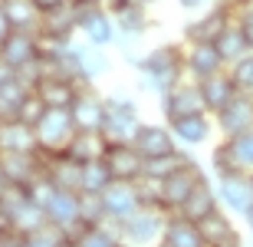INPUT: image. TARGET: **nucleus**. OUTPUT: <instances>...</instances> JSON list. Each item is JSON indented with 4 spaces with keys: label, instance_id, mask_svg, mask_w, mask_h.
<instances>
[{
    "label": "nucleus",
    "instance_id": "nucleus-1",
    "mask_svg": "<svg viewBox=\"0 0 253 247\" xmlns=\"http://www.w3.org/2000/svg\"><path fill=\"white\" fill-rule=\"evenodd\" d=\"M184 79H188V69H184V47L181 43L151 47L138 63V93H151L161 99Z\"/></svg>",
    "mask_w": 253,
    "mask_h": 247
},
{
    "label": "nucleus",
    "instance_id": "nucleus-2",
    "mask_svg": "<svg viewBox=\"0 0 253 247\" xmlns=\"http://www.w3.org/2000/svg\"><path fill=\"white\" fill-rule=\"evenodd\" d=\"M33 132H37V145L43 155H59L69 148V142L76 139V122L69 109H46V115L33 125Z\"/></svg>",
    "mask_w": 253,
    "mask_h": 247
},
{
    "label": "nucleus",
    "instance_id": "nucleus-3",
    "mask_svg": "<svg viewBox=\"0 0 253 247\" xmlns=\"http://www.w3.org/2000/svg\"><path fill=\"white\" fill-rule=\"evenodd\" d=\"M165 221H168V214L158 211V208L135 211L128 221L119 224L122 244H131V247H158L161 238H165Z\"/></svg>",
    "mask_w": 253,
    "mask_h": 247
},
{
    "label": "nucleus",
    "instance_id": "nucleus-4",
    "mask_svg": "<svg viewBox=\"0 0 253 247\" xmlns=\"http://www.w3.org/2000/svg\"><path fill=\"white\" fill-rule=\"evenodd\" d=\"M204 178H207V175H204V168L197 165V158L188 162L184 168H178L174 175H168V178L161 181V211H165V214H174V211L188 201V195Z\"/></svg>",
    "mask_w": 253,
    "mask_h": 247
},
{
    "label": "nucleus",
    "instance_id": "nucleus-5",
    "mask_svg": "<svg viewBox=\"0 0 253 247\" xmlns=\"http://www.w3.org/2000/svg\"><path fill=\"white\" fill-rule=\"evenodd\" d=\"M102 204H105V218L109 224H122L128 221L135 211H141V191H138V181H112L109 188L102 191Z\"/></svg>",
    "mask_w": 253,
    "mask_h": 247
},
{
    "label": "nucleus",
    "instance_id": "nucleus-6",
    "mask_svg": "<svg viewBox=\"0 0 253 247\" xmlns=\"http://www.w3.org/2000/svg\"><path fill=\"white\" fill-rule=\"evenodd\" d=\"M76 23H79V33L85 37V43H92V47H112L119 37L109 7H76Z\"/></svg>",
    "mask_w": 253,
    "mask_h": 247
},
{
    "label": "nucleus",
    "instance_id": "nucleus-7",
    "mask_svg": "<svg viewBox=\"0 0 253 247\" xmlns=\"http://www.w3.org/2000/svg\"><path fill=\"white\" fill-rule=\"evenodd\" d=\"M230 23H234V10L224 7V3H217V7L204 10L201 17L184 23V43H217L220 33H224Z\"/></svg>",
    "mask_w": 253,
    "mask_h": 247
},
{
    "label": "nucleus",
    "instance_id": "nucleus-8",
    "mask_svg": "<svg viewBox=\"0 0 253 247\" xmlns=\"http://www.w3.org/2000/svg\"><path fill=\"white\" fill-rule=\"evenodd\" d=\"M158 109H161V115H165V122H174V119H184V115L207 112L204 99H201V89H197L194 79H184V83L174 86L171 93H165L158 99ZM207 115H211V112H207Z\"/></svg>",
    "mask_w": 253,
    "mask_h": 247
},
{
    "label": "nucleus",
    "instance_id": "nucleus-9",
    "mask_svg": "<svg viewBox=\"0 0 253 247\" xmlns=\"http://www.w3.org/2000/svg\"><path fill=\"white\" fill-rule=\"evenodd\" d=\"M69 115L79 132H102L105 122V96L95 93V86H83L76 102L69 105Z\"/></svg>",
    "mask_w": 253,
    "mask_h": 247
},
{
    "label": "nucleus",
    "instance_id": "nucleus-10",
    "mask_svg": "<svg viewBox=\"0 0 253 247\" xmlns=\"http://www.w3.org/2000/svg\"><path fill=\"white\" fill-rule=\"evenodd\" d=\"M214 125H217V132H220V139H234V135H240V132H250L253 129V96L237 93L234 99L214 115Z\"/></svg>",
    "mask_w": 253,
    "mask_h": 247
},
{
    "label": "nucleus",
    "instance_id": "nucleus-11",
    "mask_svg": "<svg viewBox=\"0 0 253 247\" xmlns=\"http://www.w3.org/2000/svg\"><path fill=\"white\" fill-rule=\"evenodd\" d=\"M217 198H220V208L234 218H244L253 204V185L250 175H227V178H214Z\"/></svg>",
    "mask_w": 253,
    "mask_h": 247
},
{
    "label": "nucleus",
    "instance_id": "nucleus-12",
    "mask_svg": "<svg viewBox=\"0 0 253 247\" xmlns=\"http://www.w3.org/2000/svg\"><path fill=\"white\" fill-rule=\"evenodd\" d=\"M141 125H145L141 109H112V105H105L102 139L109 145H131Z\"/></svg>",
    "mask_w": 253,
    "mask_h": 247
},
{
    "label": "nucleus",
    "instance_id": "nucleus-13",
    "mask_svg": "<svg viewBox=\"0 0 253 247\" xmlns=\"http://www.w3.org/2000/svg\"><path fill=\"white\" fill-rule=\"evenodd\" d=\"M184 69H188V79L201 83L207 76H217L224 73L227 63L220 56L217 43H184Z\"/></svg>",
    "mask_w": 253,
    "mask_h": 247
},
{
    "label": "nucleus",
    "instance_id": "nucleus-14",
    "mask_svg": "<svg viewBox=\"0 0 253 247\" xmlns=\"http://www.w3.org/2000/svg\"><path fill=\"white\" fill-rule=\"evenodd\" d=\"M131 145L141 152V158H145V162H151V158H165V155H171V152H178V148H181L168 122H165V125L145 122L138 129V135H135V142H131Z\"/></svg>",
    "mask_w": 253,
    "mask_h": 247
},
{
    "label": "nucleus",
    "instance_id": "nucleus-15",
    "mask_svg": "<svg viewBox=\"0 0 253 247\" xmlns=\"http://www.w3.org/2000/svg\"><path fill=\"white\" fill-rule=\"evenodd\" d=\"M40 59V47H37V33H23V30H10L3 43H0V63H7L13 73L27 69L30 63Z\"/></svg>",
    "mask_w": 253,
    "mask_h": 247
},
{
    "label": "nucleus",
    "instance_id": "nucleus-16",
    "mask_svg": "<svg viewBox=\"0 0 253 247\" xmlns=\"http://www.w3.org/2000/svg\"><path fill=\"white\" fill-rule=\"evenodd\" d=\"M43 211H46V224L59 228L63 234H69V231H76L83 224V221H79V191L56 188V195L43 204Z\"/></svg>",
    "mask_w": 253,
    "mask_h": 247
},
{
    "label": "nucleus",
    "instance_id": "nucleus-17",
    "mask_svg": "<svg viewBox=\"0 0 253 247\" xmlns=\"http://www.w3.org/2000/svg\"><path fill=\"white\" fill-rule=\"evenodd\" d=\"M171 125V132H174V139H178L181 148H197V145H207L211 142V135L217 132L214 125V115L207 112H197V115H184V119H174Z\"/></svg>",
    "mask_w": 253,
    "mask_h": 247
},
{
    "label": "nucleus",
    "instance_id": "nucleus-18",
    "mask_svg": "<svg viewBox=\"0 0 253 247\" xmlns=\"http://www.w3.org/2000/svg\"><path fill=\"white\" fill-rule=\"evenodd\" d=\"M105 162L112 168L115 181H141L145 178V158L135 145H109Z\"/></svg>",
    "mask_w": 253,
    "mask_h": 247
},
{
    "label": "nucleus",
    "instance_id": "nucleus-19",
    "mask_svg": "<svg viewBox=\"0 0 253 247\" xmlns=\"http://www.w3.org/2000/svg\"><path fill=\"white\" fill-rule=\"evenodd\" d=\"M214 211H220V198H217L214 181L204 178V181H201V185H197V188L188 195V201H184V204H181L174 214H181V218H188V221H194V224H201V221H207Z\"/></svg>",
    "mask_w": 253,
    "mask_h": 247
},
{
    "label": "nucleus",
    "instance_id": "nucleus-20",
    "mask_svg": "<svg viewBox=\"0 0 253 247\" xmlns=\"http://www.w3.org/2000/svg\"><path fill=\"white\" fill-rule=\"evenodd\" d=\"M43 171H46V178L63 191H79L83 188V165L73 162L66 152L43 155Z\"/></svg>",
    "mask_w": 253,
    "mask_h": 247
},
{
    "label": "nucleus",
    "instance_id": "nucleus-21",
    "mask_svg": "<svg viewBox=\"0 0 253 247\" xmlns=\"http://www.w3.org/2000/svg\"><path fill=\"white\" fill-rule=\"evenodd\" d=\"M197 89H201V99H204V109L211 115H217L220 109H224L230 99H234L240 89H237V83L230 79V73H217V76H207V79H201L197 83Z\"/></svg>",
    "mask_w": 253,
    "mask_h": 247
},
{
    "label": "nucleus",
    "instance_id": "nucleus-22",
    "mask_svg": "<svg viewBox=\"0 0 253 247\" xmlns=\"http://www.w3.org/2000/svg\"><path fill=\"white\" fill-rule=\"evenodd\" d=\"M76 59H79V73H83V86H95L109 73L112 59L105 53V47H92V43H73Z\"/></svg>",
    "mask_w": 253,
    "mask_h": 247
},
{
    "label": "nucleus",
    "instance_id": "nucleus-23",
    "mask_svg": "<svg viewBox=\"0 0 253 247\" xmlns=\"http://www.w3.org/2000/svg\"><path fill=\"white\" fill-rule=\"evenodd\" d=\"M33 152H40L33 125H23V122L0 125V155H33Z\"/></svg>",
    "mask_w": 253,
    "mask_h": 247
},
{
    "label": "nucleus",
    "instance_id": "nucleus-24",
    "mask_svg": "<svg viewBox=\"0 0 253 247\" xmlns=\"http://www.w3.org/2000/svg\"><path fill=\"white\" fill-rule=\"evenodd\" d=\"M161 244L165 247H207V241H204V234H201V224L181 218V214H168Z\"/></svg>",
    "mask_w": 253,
    "mask_h": 247
},
{
    "label": "nucleus",
    "instance_id": "nucleus-25",
    "mask_svg": "<svg viewBox=\"0 0 253 247\" xmlns=\"http://www.w3.org/2000/svg\"><path fill=\"white\" fill-rule=\"evenodd\" d=\"M201 234H204L207 247H224V244H244L240 231L234 224V214H227L224 208L214 211L207 221H201Z\"/></svg>",
    "mask_w": 253,
    "mask_h": 247
},
{
    "label": "nucleus",
    "instance_id": "nucleus-26",
    "mask_svg": "<svg viewBox=\"0 0 253 247\" xmlns=\"http://www.w3.org/2000/svg\"><path fill=\"white\" fill-rule=\"evenodd\" d=\"M79 89L83 86L69 83V79H59V76H43L37 83V89L33 93L46 102V109H69V105L76 102V96H79Z\"/></svg>",
    "mask_w": 253,
    "mask_h": 247
},
{
    "label": "nucleus",
    "instance_id": "nucleus-27",
    "mask_svg": "<svg viewBox=\"0 0 253 247\" xmlns=\"http://www.w3.org/2000/svg\"><path fill=\"white\" fill-rule=\"evenodd\" d=\"M30 96H33V89L20 76H10L7 83H0V122H17Z\"/></svg>",
    "mask_w": 253,
    "mask_h": 247
},
{
    "label": "nucleus",
    "instance_id": "nucleus-28",
    "mask_svg": "<svg viewBox=\"0 0 253 247\" xmlns=\"http://www.w3.org/2000/svg\"><path fill=\"white\" fill-rule=\"evenodd\" d=\"M3 20L10 30H23V33H40V20L43 13L37 10L33 0H0Z\"/></svg>",
    "mask_w": 253,
    "mask_h": 247
},
{
    "label": "nucleus",
    "instance_id": "nucleus-29",
    "mask_svg": "<svg viewBox=\"0 0 253 247\" xmlns=\"http://www.w3.org/2000/svg\"><path fill=\"white\" fill-rule=\"evenodd\" d=\"M115 20V30H119V37H145L148 33V10L141 7V3H135V0H128V3H122V7H112L109 10Z\"/></svg>",
    "mask_w": 253,
    "mask_h": 247
},
{
    "label": "nucleus",
    "instance_id": "nucleus-30",
    "mask_svg": "<svg viewBox=\"0 0 253 247\" xmlns=\"http://www.w3.org/2000/svg\"><path fill=\"white\" fill-rule=\"evenodd\" d=\"M3 171H7V181H17V185H30L33 178L43 175V152L33 155H0Z\"/></svg>",
    "mask_w": 253,
    "mask_h": 247
},
{
    "label": "nucleus",
    "instance_id": "nucleus-31",
    "mask_svg": "<svg viewBox=\"0 0 253 247\" xmlns=\"http://www.w3.org/2000/svg\"><path fill=\"white\" fill-rule=\"evenodd\" d=\"M105 152H109V142L102 139V132H76V139L69 142V148H66V155L79 165L105 158Z\"/></svg>",
    "mask_w": 253,
    "mask_h": 247
},
{
    "label": "nucleus",
    "instance_id": "nucleus-32",
    "mask_svg": "<svg viewBox=\"0 0 253 247\" xmlns=\"http://www.w3.org/2000/svg\"><path fill=\"white\" fill-rule=\"evenodd\" d=\"M40 33L46 37H59V40H73L79 33V23H76V7L66 3V7L53 10V13H43L40 20Z\"/></svg>",
    "mask_w": 253,
    "mask_h": 247
},
{
    "label": "nucleus",
    "instance_id": "nucleus-33",
    "mask_svg": "<svg viewBox=\"0 0 253 247\" xmlns=\"http://www.w3.org/2000/svg\"><path fill=\"white\" fill-rule=\"evenodd\" d=\"M217 49H220V56H224L227 69L234 66V63H240V59L247 56V53H253L250 40L244 37V30L237 27V23H230V27L220 33V40H217Z\"/></svg>",
    "mask_w": 253,
    "mask_h": 247
},
{
    "label": "nucleus",
    "instance_id": "nucleus-34",
    "mask_svg": "<svg viewBox=\"0 0 253 247\" xmlns=\"http://www.w3.org/2000/svg\"><path fill=\"white\" fill-rule=\"evenodd\" d=\"M188 162H194V155L184 152V148H178V152L165 155V158H151V162H145V178H155V181H165L168 175H174L178 168H184Z\"/></svg>",
    "mask_w": 253,
    "mask_h": 247
},
{
    "label": "nucleus",
    "instance_id": "nucleus-35",
    "mask_svg": "<svg viewBox=\"0 0 253 247\" xmlns=\"http://www.w3.org/2000/svg\"><path fill=\"white\" fill-rule=\"evenodd\" d=\"M112 181L115 178H112L109 162H105V158H95V162L83 165V188H79V191H85V195H102Z\"/></svg>",
    "mask_w": 253,
    "mask_h": 247
},
{
    "label": "nucleus",
    "instance_id": "nucleus-36",
    "mask_svg": "<svg viewBox=\"0 0 253 247\" xmlns=\"http://www.w3.org/2000/svg\"><path fill=\"white\" fill-rule=\"evenodd\" d=\"M79 247H122V234L115 224H95V228H83V234L76 238Z\"/></svg>",
    "mask_w": 253,
    "mask_h": 247
},
{
    "label": "nucleus",
    "instance_id": "nucleus-37",
    "mask_svg": "<svg viewBox=\"0 0 253 247\" xmlns=\"http://www.w3.org/2000/svg\"><path fill=\"white\" fill-rule=\"evenodd\" d=\"M224 142L230 145V155H234L237 168L244 171V175H253V129L234 135V139H224Z\"/></svg>",
    "mask_w": 253,
    "mask_h": 247
},
{
    "label": "nucleus",
    "instance_id": "nucleus-38",
    "mask_svg": "<svg viewBox=\"0 0 253 247\" xmlns=\"http://www.w3.org/2000/svg\"><path fill=\"white\" fill-rule=\"evenodd\" d=\"M79 221L85 228H95V224H105V204H102V195H85L79 191Z\"/></svg>",
    "mask_w": 253,
    "mask_h": 247
},
{
    "label": "nucleus",
    "instance_id": "nucleus-39",
    "mask_svg": "<svg viewBox=\"0 0 253 247\" xmlns=\"http://www.w3.org/2000/svg\"><path fill=\"white\" fill-rule=\"evenodd\" d=\"M211 171H214V178H227V175H244V171L237 168L234 155H230V145L220 139L214 145V152H211Z\"/></svg>",
    "mask_w": 253,
    "mask_h": 247
},
{
    "label": "nucleus",
    "instance_id": "nucleus-40",
    "mask_svg": "<svg viewBox=\"0 0 253 247\" xmlns=\"http://www.w3.org/2000/svg\"><path fill=\"white\" fill-rule=\"evenodd\" d=\"M63 241H66V234L59 228H53V224L30 231V234H20V247H63Z\"/></svg>",
    "mask_w": 253,
    "mask_h": 247
},
{
    "label": "nucleus",
    "instance_id": "nucleus-41",
    "mask_svg": "<svg viewBox=\"0 0 253 247\" xmlns=\"http://www.w3.org/2000/svg\"><path fill=\"white\" fill-rule=\"evenodd\" d=\"M227 73H230V79L237 83V89H240V93L253 96V53H247V56L240 59V63H234Z\"/></svg>",
    "mask_w": 253,
    "mask_h": 247
},
{
    "label": "nucleus",
    "instance_id": "nucleus-42",
    "mask_svg": "<svg viewBox=\"0 0 253 247\" xmlns=\"http://www.w3.org/2000/svg\"><path fill=\"white\" fill-rule=\"evenodd\" d=\"M105 105H112V109H138V96L125 89V86H115L105 93Z\"/></svg>",
    "mask_w": 253,
    "mask_h": 247
},
{
    "label": "nucleus",
    "instance_id": "nucleus-43",
    "mask_svg": "<svg viewBox=\"0 0 253 247\" xmlns=\"http://www.w3.org/2000/svg\"><path fill=\"white\" fill-rule=\"evenodd\" d=\"M43 115H46V102H43V99L33 93V96L27 99V105H23V112H20L17 122H23V125H37Z\"/></svg>",
    "mask_w": 253,
    "mask_h": 247
},
{
    "label": "nucleus",
    "instance_id": "nucleus-44",
    "mask_svg": "<svg viewBox=\"0 0 253 247\" xmlns=\"http://www.w3.org/2000/svg\"><path fill=\"white\" fill-rule=\"evenodd\" d=\"M234 23L240 30H244V37L250 40V47H253V0L250 3H244V7H237L234 10Z\"/></svg>",
    "mask_w": 253,
    "mask_h": 247
},
{
    "label": "nucleus",
    "instance_id": "nucleus-45",
    "mask_svg": "<svg viewBox=\"0 0 253 247\" xmlns=\"http://www.w3.org/2000/svg\"><path fill=\"white\" fill-rule=\"evenodd\" d=\"M33 3H37L40 13H53V10L66 7V3H73V0H33Z\"/></svg>",
    "mask_w": 253,
    "mask_h": 247
},
{
    "label": "nucleus",
    "instance_id": "nucleus-46",
    "mask_svg": "<svg viewBox=\"0 0 253 247\" xmlns=\"http://www.w3.org/2000/svg\"><path fill=\"white\" fill-rule=\"evenodd\" d=\"M181 10H191V13H197L201 7H207V0H178Z\"/></svg>",
    "mask_w": 253,
    "mask_h": 247
},
{
    "label": "nucleus",
    "instance_id": "nucleus-47",
    "mask_svg": "<svg viewBox=\"0 0 253 247\" xmlns=\"http://www.w3.org/2000/svg\"><path fill=\"white\" fill-rule=\"evenodd\" d=\"M76 7H105V0H73Z\"/></svg>",
    "mask_w": 253,
    "mask_h": 247
},
{
    "label": "nucleus",
    "instance_id": "nucleus-48",
    "mask_svg": "<svg viewBox=\"0 0 253 247\" xmlns=\"http://www.w3.org/2000/svg\"><path fill=\"white\" fill-rule=\"evenodd\" d=\"M10 76H17V73H13V69H10L7 63H0V83H7Z\"/></svg>",
    "mask_w": 253,
    "mask_h": 247
},
{
    "label": "nucleus",
    "instance_id": "nucleus-49",
    "mask_svg": "<svg viewBox=\"0 0 253 247\" xmlns=\"http://www.w3.org/2000/svg\"><path fill=\"white\" fill-rule=\"evenodd\" d=\"M244 224H247V231H250V238H253V204H250V211L244 214Z\"/></svg>",
    "mask_w": 253,
    "mask_h": 247
},
{
    "label": "nucleus",
    "instance_id": "nucleus-50",
    "mask_svg": "<svg viewBox=\"0 0 253 247\" xmlns=\"http://www.w3.org/2000/svg\"><path fill=\"white\" fill-rule=\"evenodd\" d=\"M7 33H10V27H7V20H3V10H0V43H3Z\"/></svg>",
    "mask_w": 253,
    "mask_h": 247
},
{
    "label": "nucleus",
    "instance_id": "nucleus-51",
    "mask_svg": "<svg viewBox=\"0 0 253 247\" xmlns=\"http://www.w3.org/2000/svg\"><path fill=\"white\" fill-rule=\"evenodd\" d=\"M224 7H230V10H237V7H244V3H250V0H220Z\"/></svg>",
    "mask_w": 253,
    "mask_h": 247
},
{
    "label": "nucleus",
    "instance_id": "nucleus-52",
    "mask_svg": "<svg viewBox=\"0 0 253 247\" xmlns=\"http://www.w3.org/2000/svg\"><path fill=\"white\" fill-rule=\"evenodd\" d=\"M7 185H10V181H7V171H3V162H0V191L7 188Z\"/></svg>",
    "mask_w": 253,
    "mask_h": 247
},
{
    "label": "nucleus",
    "instance_id": "nucleus-53",
    "mask_svg": "<svg viewBox=\"0 0 253 247\" xmlns=\"http://www.w3.org/2000/svg\"><path fill=\"white\" fill-rule=\"evenodd\" d=\"M122 3H128V0H105V7L112 10V7H122Z\"/></svg>",
    "mask_w": 253,
    "mask_h": 247
},
{
    "label": "nucleus",
    "instance_id": "nucleus-54",
    "mask_svg": "<svg viewBox=\"0 0 253 247\" xmlns=\"http://www.w3.org/2000/svg\"><path fill=\"white\" fill-rule=\"evenodd\" d=\"M135 3H141V7L148 10V7H155V3H158V0H135Z\"/></svg>",
    "mask_w": 253,
    "mask_h": 247
},
{
    "label": "nucleus",
    "instance_id": "nucleus-55",
    "mask_svg": "<svg viewBox=\"0 0 253 247\" xmlns=\"http://www.w3.org/2000/svg\"><path fill=\"white\" fill-rule=\"evenodd\" d=\"M224 247H244V244H224Z\"/></svg>",
    "mask_w": 253,
    "mask_h": 247
},
{
    "label": "nucleus",
    "instance_id": "nucleus-56",
    "mask_svg": "<svg viewBox=\"0 0 253 247\" xmlns=\"http://www.w3.org/2000/svg\"><path fill=\"white\" fill-rule=\"evenodd\" d=\"M250 185H253V175H250Z\"/></svg>",
    "mask_w": 253,
    "mask_h": 247
},
{
    "label": "nucleus",
    "instance_id": "nucleus-57",
    "mask_svg": "<svg viewBox=\"0 0 253 247\" xmlns=\"http://www.w3.org/2000/svg\"><path fill=\"white\" fill-rule=\"evenodd\" d=\"M122 247H131V244H122Z\"/></svg>",
    "mask_w": 253,
    "mask_h": 247
},
{
    "label": "nucleus",
    "instance_id": "nucleus-58",
    "mask_svg": "<svg viewBox=\"0 0 253 247\" xmlns=\"http://www.w3.org/2000/svg\"><path fill=\"white\" fill-rule=\"evenodd\" d=\"M158 247H165V244H158Z\"/></svg>",
    "mask_w": 253,
    "mask_h": 247
},
{
    "label": "nucleus",
    "instance_id": "nucleus-59",
    "mask_svg": "<svg viewBox=\"0 0 253 247\" xmlns=\"http://www.w3.org/2000/svg\"><path fill=\"white\" fill-rule=\"evenodd\" d=\"M0 125H3V122H0Z\"/></svg>",
    "mask_w": 253,
    "mask_h": 247
},
{
    "label": "nucleus",
    "instance_id": "nucleus-60",
    "mask_svg": "<svg viewBox=\"0 0 253 247\" xmlns=\"http://www.w3.org/2000/svg\"><path fill=\"white\" fill-rule=\"evenodd\" d=\"M0 247H3V244H0Z\"/></svg>",
    "mask_w": 253,
    "mask_h": 247
}]
</instances>
